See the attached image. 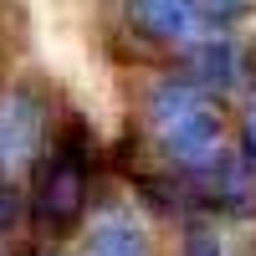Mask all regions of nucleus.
<instances>
[{"label": "nucleus", "mask_w": 256, "mask_h": 256, "mask_svg": "<svg viewBox=\"0 0 256 256\" xmlns=\"http://www.w3.org/2000/svg\"><path fill=\"white\" fill-rule=\"evenodd\" d=\"M148 128H154L159 148L184 169H205L220 154V113L195 82L164 77L148 92Z\"/></svg>", "instance_id": "nucleus-1"}, {"label": "nucleus", "mask_w": 256, "mask_h": 256, "mask_svg": "<svg viewBox=\"0 0 256 256\" xmlns=\"http://www.w3.org/2000/svg\"><path fill=\"white\" fill-rule=\"evenodd\" d=\"M128 26L148 41H169V46H205L216 26L200 0H123Z\"/></svg>", "instance_id": "nucleus-2"}, {"label": "nucleus", "mask_w": 256, "mask_h": 256, "mask_svg": "<svg viewBox=\"0 0 256 256\" xmlns=\"http://www.w3.org/2000/svg\"><path fill=\"white\" fill-rule=\"evenodd\" d=\"M88 205V174H82L77 154H56L46 169H41L36 184V216L41 226H72Z\"/></svg>", "instance_id": "nucleus-3"}, {"label": "nucleus", "mask_w": 256, "mask_h": 256, "mask_svg": "<svg viewBox=\"0 0 256 256\" xmlns=\"http://www.w3.org/2000/svg\"><path fill=\"white\" fill-rule=\"evenodd\" d=\"M36 128H41V113L31 108L26 98L0 102V169L20 164V159L36 148Z\"/></svg>", "instance_id": "nucleus-4"}, {"label": "nucleus", "mask_w": 256, "mask_h": 256, "mask_svg": "<svg viewBox=\"0 0 256 256\" xmlns=\"http://www.w3.org/2000/svg\"><path fill=\"white\" fill-rule=\"evenodd\" d=\"M88 256H148V241H144L138 220H128V216H102V220L92 226Z\"/></svg>", "instance_id": "nucleus-5"}, {"label": "nucleus", "mask_w": 256, "mask_h": 256, "mask_svg": "<svg viewBox=\"0 0 256 256\" xmlns=\"http://www.w3.org/2000/svg\"><path fill=\"white\" fill-rule=\"evenodd\" d=\"M184 256H220V241L216 236H210V230H190V236H184Z\"/></svg>", "instance_id": "nucleus-6"}, {"label": "nucleus", "mask_w": 256, "mask_h": 256, "mask_svg": "<svg viewBox=\"0 0 256 256\" xmlns=\"http://www.w3.org/2000/svg\"><path fill=\"white\" fill-rule=\"evenodd\" d=\"M210 6H220V10H241L246 0H210Z\"/></svg>", "instance_id": "nucleus-7"}, {"label": "nucleus", "mask_w": 256, "mask_h": 256, "mask_svg": "<svg viewBox=\"0 0 256 256\" xmlns=\"http://www.w3.org/2000/svg\"><path fill=\"white\" fill-rule=\"evenodd\" d=\"M251 144H256V108H251Z\"/></svg>", "instance_id": "nucleus-8"}]
</instances>
